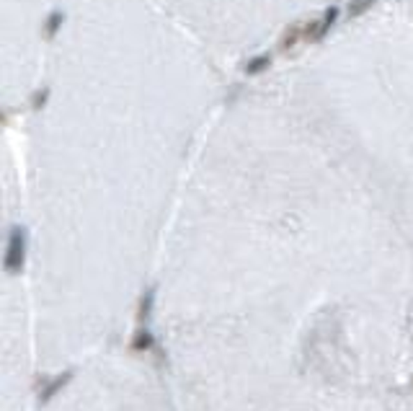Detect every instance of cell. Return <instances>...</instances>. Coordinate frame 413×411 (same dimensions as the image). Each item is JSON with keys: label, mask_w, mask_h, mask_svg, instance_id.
I'll use <instances>...</instances> for the list:
<instances>
[{"label": "cell", "mask_w": 413, "mask_h": 411, "mask_svg": "<svg viewBox=\"0 0 413 411\" xmlns=\"http://www.w3.org/2000/svg\"><path fill=\"white\" fill-rule=\"evenodd\" d=\"M24 236L16 231L10 236V249L8 257H6V269L8 272H21V266H24Z\"/></svg>", "instance_id": "obj_2"}, {"label": "cell", "mask_w": 413, "mask_h": 411, "mask_svg": "<svg viewBox=\"0 0 413 411\" xmlns=\"http://www.w3.org/2000/svg\"><path fill=\"white\" fill-rule=\"evenodd\" d=\"M152 298H155V292L147 290V292L143 295V300H140V313H137V316H140V321H145V318L150 316V310H152Z\"/></svg>", "instance_id": "obj_4"}, {"label": "cell", "mask_w": 413, "mask_h": 411, "mask_svg": "<svg viewBox=\"0 0 413 411\" xmlns=\"http://www.w3.org/2000/svg\"><path fill=\"white\" fill-rule=\"evenodd\" d=\"M129 349L132 352H150L155 349V336H152V331H147V329H140L135 334V339L129 342Z\"/></svg>", "instance_id": "obj_3"}, {"label": "cell", "mask_w": 413, "mask_h": 411, "mask_svg": "<svg viewBox=\"0 0 413 411\" xmlns=\"http://www.w3.org/2000/svg\"><path fill=\"white\" fill-rule=\"evenodd\" d=\"M73 377H75V370H65V373L55 375L52 380H47V383L39 388V403H50L55 396L62 394V391L73 383Z\"/></svg>", "instance_id": "obj_1"}]
</instances>
